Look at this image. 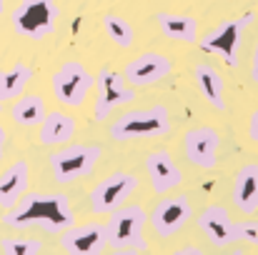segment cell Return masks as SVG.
I'll list each match as a JSON object with an SVG mask.
<instances>
[{
    "mask_svg": "<svg viewBox=\"0 0 258 255\" xmlns=\"http://www.w3.org/2000/svg\"><path fill=\"white\" fill-rule=\"evenodd\" d=\"M3 223L20 230L40 228L45 233H63L73 225V210L63 193H30L3 215Z\"/></svg>",
    "mask_w": 258,
    "mask_h": 255,
    "instance_id": "1",
    "label": "cell"
},
{
    "mask_svg": "<svg viewBox=\"0 0 258 255\" xmlns=\"http://www.w3.org/2000/svg\"><path fill=\"white\" fill-rule=\"evenodd\" d=\"M171 130V113L166 105H153V108H141V110H128L120 118L113 120L108 128L113 140H143V138H161Z\"/></svg>",
    "mask_w": 258,
    "mask_h": 255,
    "instance_id": "2",
    "label": "cell"
},
{
    "mask_svg": "<svg viewBox=\"0 0 258 255\" xmlns=\"http://www.w3.org/2000/svg\"><path fill=\"white\" fill-rule=\"evenodd\" d=\"M143 225H146V210L141 205H120V208H115L110 213V220L105 223L108 245L146 250Z\"/></svg>",
    "mask_w": 258,
    "mask_h": 255,
    "instance_id": "3",
    "label": "cell"
},
{
    "mask_svg": "<svg viewBox=\"0 0 258 255\" xmlns=\"http://www.w3.org/2000/svg\"><path fill=\"white\" fill-rule=\"evenodd\" d=\"M58 5L55 0H23L13 13V28L33 40H43L48 33L55 30L58 23Z\"/></svg>",
    "mask_w": 258,
    "mask_h": 255,
    "instance_id": "4",
    "label": "cell"
},
{
    "mask_svg": "<svg viewBox=\"0 0 258 255\" xmlns=\"http://www.w3.org/2000/svg\"><path fill=\"white\" fill-rule=\"evenodd\" d=\"M256 15L253 13H246L236 20H228L223 25H218L216 30L206 33L203 38H198V45L203 53H216L223 58V63L228 68H236L238 65V50H241V35H243V28L253 20Z\"/></svg>",
    "mask_w": 258,
    "mask_h": 255,
    "instance_id": "5",
    "label": "cell"
},
{
    "mask_svg": "<svg viewBox=\"0 0 258 255\" xmlns=\"http://www.w3.org/2000/svg\"><path fill=\"white\" fill-rule=\"evenodd\" d=\"M98 158H100L98 145H66L50 155L53 178L58 183H73L78 178H86L95 168Z\"/></svg>",
    "mask_w": 258,
    "mask_h": 255,
    "instance_id": "6",
    "label": "cell"
},
{
    "mask_svg": "<svg viewBox=\"0 0 258 255\" xmlns=\"http://www.w3.org/2000/svg\"><path fill=\"white\" fill-rule=\"evenodd\" d=\"M133 100H136V90L123 75H118L110 68H103L98 73V100H95V110H93V118L98 123H103L115 108L128 105Z\"/></svg>",
    "mask_w": 258,
    "mask_h": 255,
    "instance_id": "7",
    "label": "cell"
},
{
    "mask_svg": "<svg viewBox=\"0 0 258 255\" xmlns=\"http://www.w3.org/2000/svg\"><path fill=\"white\" fill-rule=\"evenodd\" d=\"M93 85V78L83 63L68 60L58 68L53 75V93L66 108H81L88 98V90Z\"/></svg>",
    "mask_w": 258,
    "mask_h": 255,
    "instance_id": "8",
    "label": "cell"
},
{
    "mask_svg": "<svg viewBox=\"0 0 258 255\" xmlns=\"http://www.w3.org/2000/svg\"><path fill=\"white\" fill-rule=\"evenodd\" d=\"M136 188H138V178L131 175V173H113V175H108L90 193L93 213H113L115 208H120L131 198V193Z\"/></svg>",
    "mask_w": 258,
    "mask_h": 255,
    "instance_id": "9",
    "label": "cell"
},
{
    "mask_svg": "<svg viewBox=\"0 0 258 255\" xmlns=\"http://www.w3.org/2000/svg\"><path fill=\"white\" fill-rule=\"evenodd\" d=\"M218 148H221V135L213 128H208V125L193 128L183 138V153H185V158L196 168H203V170L216 168Z\"/></svg>",
    "mask_w": 258,
    "mask_h": 255,
    "instance_id": "10",
    "label": "cell"
},
{
    "mask_svg": "<svg viewBox=\"0 0 258 255\" xmlns=\"http://www.w3.org/2000/svg\"><path fill=\"white\" fill-rule=\"evenodd\" d=\"M173 70V63L163 53H141L123 68V78L133 88H146V85L161 83Z\"/></svg>",
    "mask_w": 258,
    "mask_h": 255,
    "instance_id": "11",
    "label": "cell"
},
{
    "mask_svg": "<svg viewBox=\"0 0 258 255\" xmlns=\"http://www.w3.org/2000/svg\"><path fill=\"white\" fill-rule=\"evenodd\" d=\"M60 245L68 255H103L108 238H105V225L98 223H88V225H78V228H68L63 230Z\"/></svg>",
    "mask_w": 258,
    "mask_h": 255,
    "instance_id": "12",
    "label": "cell"
},
{
    "mask_svg": "<svg viewBox=\"0 0 258 255\" xmlns=\"http://www.w3.org/2000/svg\"><path fill=\"white\" fill-rule=\"evenodd\" d=\"M190 218V200L188 195H173L156 205L153 210V228L161 238L175 235Z\"/></svg>",
    "mask_w": 258,
    "mask_h": 255,
    "instance_id": "13",
    "label": "cell"
},
{
    "mask_svg": "<svg viewBox=\"0 0 258 255\" xmlns=\"http://www.w3.org/2000/svg\"><path fill=\"white\" fill-rule=\"evenodd\" d=\"M146 173L151 178V185L158 195L171 193L173 188H178L183 183V173L175 165V160L171 158V153L166 150H153L146 158Z\"/></svg>",
    "mask_w": 258,
    "mask_h": 255,
    "instance_id": "14",
    "label": "cell"
},
{
    "mask_svg": "<svg viewBox=\"0 0 258 255\" xmlns=\"http://www.w3.org/2000/svg\"><path fill=\"white\" fill-rule=\"evenodd\" d=\"M198 228L218 248H226L233 243V223H231V215L223 205H208L198 215Z\"/></svg>",
    "mask_w": 258,
    "mask_h": 255,
    "instance_id": "15",
    "label": "cell"
},
{
    "mask_svg": "<svg viewBox=\"0 0 258 255\" xmlns=\"http://www.w3.org/2000/svg\"><path fill=\"white\" fill-rule=\"evenodd\" d=\"M233 203L241 213L253 215L258 210V165L246 163L233 180Z\"/></svg>",
    "mask_w": 258,
    "mask_h": 255,
    "instance_id": "16",
    "label": "cell"
},
{
    "mask_svg": "<svg viewBox=\"0 0 258 255\" xmlns=\"http://www.w3.org/2000/svg\"><path fill=\"white\" fill-rule=\"evenodd\" d=\"M28 163L25 160H15L13 165L0 173V208H13L28 190Z\"/></svg>",
    "mask_w": 258,
    "mask_h": 255,
    "instance_id": "17",
    "label": "cell"
},
{
    "mask_svg": "<svg viewBox=\"0 0 258 255\" xmlns=\"http://www.w3.org/2000/svg\"><path fill=\"white\" fill-rule=\"evenodd\" d=\"M38 128H40V135H38L40 145H66L78 130L76 118H71L63 110L45 113V118H43V123Z\"/></svg>",
    "mask_w": 258,
    "mask_h": 255,
    "instance_id": "18",
    "label": "cell"
},
{
    "mask_svg": "<svg viewBox=\"0 0 258 255\" xmlns=\"http://www.w3.org/2000/svg\"><path fill=\"white\" fill-rule=\"evenodd\" d=\"M158 28L175 43H198V20L180 13H158Z\"/></svg>",
    "mask_w": 258,
    "mask_h": 255,
    "instance_id": "19",
    "label": "cell"
},
{
    "mask_svg": "<svg viewBox=\"0 0 258 255\" xmlns=\"http://www.w3.org/2000/svg\"><path fill=\"white\" fill-rule=\"evenodd\" d=\"M196 83L201 95L206 98L208 105H213L216 110H226V100H223V78L218 75V70H213L211 65L201 63L196 65Z\"/></svg>",
    "mask_w": 258,
    "mask_h": 255,
    "instance_id": "20",
    "label": "cell"
},
{
    "mask_svg": "<svg viewBox=\"0 0 258 255\" xmlns=\"http://www.w3.org/2000/svg\"><path fill=\"white\" fill-rule=\"evenodd\" d=\"M45 118V103L40 95L30 93V95H20L13 105V120L23 128H35L40 125Z\"/></svg>",
    "mask_w": 258,
    "mask_h": 255,
    "instance_id": "21",
    "label": "cell"
},
{
    "mask_svg": "<svg viewBox=\"0 0 258 255\" xmlns=\"http://www.w3.org/2000/svg\"><path fill=\"white\" fill-rule=\"evenodd\" d=\"M30 78H33V70L25 63H15L13 68L0 70V103L20 98L25 85L30 83Z\"/></svg>",
    "mask_w": 258,
    "mask_h": 255,
    "instance_id": "22",
    "label": "cell"
},
{
    "mask_svg": "<svg viewBox=\"0 0 258 255\" xmlns=\"http://www.w3.org/2000/svg\"><path fill=\"white\" fill-rule=\"evenodd\" d=\"M103 28H105L108 38H110L118 48H131V45H133V28H131V23H128L125 18L108 13V15H103Z\"/></svg>",
    "mask_w": 258,
    "mask_h": 255,
    "instance_id": "23",
    "label": "cell"
},
{
    "mask_svg": "<svg viewBox=\"0 0 258 255\" xmlns=\"http://www.w3.org/2000/svg\"><path fill=\"white\" fill-rule=\"evenodd\" d=\"M0 250H3V255H38L40 253V243L28 240V238H3Z\"/></svg>",
    "mask_w": 258,
    "mask_h": 255,
    "instance_id": "24",
    "label": "cell"
},
{
    "mask_svg": "<svg viewBox=\"0 0 258 255\" xmlns=\"http://www.w3.org/2000/svg\"><path fill=\"white\" fill-rule=\"evenodd\" d=\"M233 240H243L258 248V220H241L233 223Z\"/></svg>",
    "mask_w": 258,
    "mask_h": 255,
    "instance_id": "25",
    "label": "cell"
},
{
    "mask_svg": "<svg viewBox=\"0 0 258 255\" xmlns=\"http://www.w3.org/2000/svg\"><path fill=\"white\" fill-rule=\"evenodd\" d=\"M248 135H251L253 143H258V110L251 113V120H248Z\"/></svg>",
    "mask_w": 258,
    "mask_h": 255,
    "instance_id": "26",
    "label": "cell"
},
{
    "mask_svg": "<svg viewBox=\"0 0 258 255\" xmlns=\"http://www.w3.org/2000/svg\"><path fill=\"white\" fill-rule=\"evenodd\" d=\"M171 255H203V250H201V248H193V245H185V248H178V250Z\"/></svg>",
    "mask_w": 258,
    "mask_h": 255,
    "instance_id": "27",
    "label": "cell"
},
{
    "mask_svg": "<svg viewBox=\"0 0 258 255\" xmlns=\"http://www.w3.org/2000/svg\"><path fill=\"white\" fill-rule=\"evenodd\" d=\"M251 78L258 83V43H256V50H253V60H251Z\"/></svg>",
    "mask_w": 258,
    "mask_h": 255,
    "instance_id": "28",
    "label": "cell"
},
{
    "mask_svg": "<svg viewBox=\"0 0 258 255\" xmlns=\"http://www.w3.org/2000/svg\"><path fill=\"white\" fill-rule=\"evenodd\" d=\"M113 255H141V253H138L136 248H118Z\"/></svg>",
    "mask_w": 258,
    "mask_h": 255,
    "instance_id": "29",
    "label": "cell"
},
{
    "mask_svg": "<svg viewBox=\"0 0 258 255\" xmlns=\"http://www.w3.org/2000/svg\"><path fill=\"white\" fill-rule=\"evenodd\" d=\"M3 150H5V130L0 128V158H3Z\"/></svg>",
    "mask_w": 258,
    "mask_h": 255,
    "instance_id": "30",
    "label": "cell"
},
{
    "mask_svg": "<svg viewBox=\"0 0 258 255\" xmlns=\"http://www.w3.org/2000/svg\"><path fill=\"white\" fill-rule=\"evenodd\" d=\"M226 255H243V250H233V253H226Z\"/></svg>",
    "mask_w": 258,
    "mask_h": 255,
    "instance_id": "31",
    "label": "cell"
},
{
    "mask_svg": "<svg viewBox=\"0 0 258 255\" xmlns=\"http://www.w3.org/2000/svg\"><path fill=\"white\" fill-rule=\"evenodd\" d=\"M3 10H5V0H0V13H3Z\"/></svg>",
    "mask_w": 258,
    "mask_h": 255,
    "instance_id": "32",
    "label": "cell"
}]
</instances>
